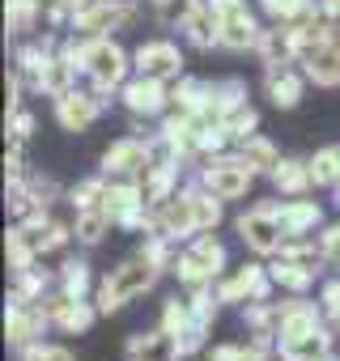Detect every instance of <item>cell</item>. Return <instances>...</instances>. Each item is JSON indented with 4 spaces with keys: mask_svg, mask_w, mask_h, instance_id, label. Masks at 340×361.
<instances>
[{
    "mask_svg": "<svg viewBox=\"0 0 340 361\" xmlns=\"http://www.w3.org/2000/svg\"><path fill=\"white\" fill-rule=\"evenodd\" d=\"M221 128H226V132H234V136H238V132H251V128H255V111L238 102V106H230V111L221 115Z\"/></svg>",
    "mask_w": 340,
    "mask_h": 361,
    "instance_id": "obj_31",
    "label": "cell"
},
{
    "mask_svg": "<svg viewBox=\"0 0 340 361\" xmlns=\"http://www.w3.org/2000/svg\"><path fill=\"white\" fill-rule=\"evenodd\" d=\"M107 221H111V213H107V209H90V213L77 221V238H81V243H98V238H102V230H107Z\"/></svg>",
    "mask_w": 340,
    "mask_h": 361,
    "instance_id": "obj_29",
    "label": "cell"
},
{
    "mask_svg": "<svg viewBox=\"0 0 340 361\" xmlns=\"http://www.w3.org/2000/svg\"><path fill=\"white\" fill-rule=\"evenodd\" d=\"M140 204H145V196L136 188H111V192H102V209L111 213V221H123L128 226Z\"/></svg>",
    "mask_w": 340,
    "mask_h": 361,
    "instance_id": "obj_12",
    "label": "cell"
},
{
    "mask_svg": "<svg viewBox=\"0 0 340 361\" xmlns=\"http://www.w3.org/2000/svg\"><path fill=\"white\" fill-rule=\"evenodd\" d=\"M13 128H18V136H30L35 119H30V115H13Z\"/></svg>",
    "mask_w": 340,
    "mask_h": 361,
    "instance_id": "obj_42",
    "label": "cell"
},
{
    "mask_svg": "<svg viewBox=\"0 0 340 361\" xmlns=\"http://www.w3.org/2000/svg\"><path fill=\"white\" fill-rule=\"evenodd\" d=\"M56 115H60V123L68 128V132H85L90 123H94V115H98V98H90V94H60V102H56Z\"/></svg>",
    "mask_w": 340,
    "mask_h": 361,
    "instance_id": "obj_7",
    "label": "cell"
},
{
    "mask_svg": "<svg viewBox=\"0 0 340 361\" xmlns=\"http://www.w3.org/2000/svg\"><path fill=\"white\" fill-rule=\"evenodd\" d=\"M268 94H272L277 106H298V98H302V81H298L293 73H272Z\"/></svg>",
    "mask_w": 340,
    "mask_h": 361,
    "instance_id": "obj_23",
    "label": "cell"
},
{
    "mask_svg": "<svg viewBox=\"0 0 340 361\" xmlns=\"http://www.w3.org/2000/svg\"><path fill=\"white\" fill-rule=\"evenodd\" d=\"M272 213H277V221H281L285 234H302V230H310V226L319 221V209H315V204H281V209H272Z\"/></svg>",
    "mask_w": 340,
    "mask_h": 361,
    "instance_id": "obj_18",
    "label": "cell"
},
{
    "mask_svg": "<svg viewBox=\"0 0 340 361\" xmlns=\"http://www.w3.org/2000/svg\"><path fill=\"white\" fill-rule=\"evenodd\" d=\"M107 174H136V170H149V149L140 140H119L115 149H107L102 157Z\"/></svg>",
    "mask_w": 340,
    "mask_h": 361,
    "instance_id": "obj_8",
    "label": "cell"
},
{
    "mask_svg": "<svg viewBox=\"0 0 340 361\" xmlns=\"http://www.w3.org/2000/svg\"><path fill=\"white\" fill-rule=\"evenodd\" d=\"M73 60H47L43 64V77H39V90H47V94H68V77H73Z\"/></svg>",
    "mask_w": 340,
    "mask_h": 361,
    "instance_id": "obj_22",
    "label": "cell"
},
{
    "mask_svg": "<svg viewBox=\"0 0 340 361\" xmlns=\"http://www.w3.org/2000/svg\"><path fill=\"white\" fill-rule=\"evenodd\" d=\"M302 331H315V310L310 306H289L281 314V336H302Z\"/></svg>",
    "mask_w": 340,
    "mask_h": 361,
    "instance_id": "obj_26",
    "label": "cell"
},
{
    "mask_svg": "<svg viewBox=\"0 0 340 361\" xmlns=\"http://www.w3.org/2000/svg\"><path fill=\"white\" fill-rule=\"evenodd\" d=\"M153 276H157V264H149L145 255L136 259V264H123L102 289H98V306L102 310H119L128 298H136V293H145L149 285H153Z\"/></svg>",
    "mask_w": 340,
    "mask_h": 361,
    "instance_id": "obj_1",
    "label": "cell"
},
{
    "mask_svg": "<svg viewBox=\"0 0 340 361\" xmlns=\"http://www.w3.org/2000/svg\"><path fill=\"white\" fill-rule=\"evenodd\" d=\"M213 361H243V348L226 344V348H217V353H213Z\"/></svg>",
    "mask_w": 340,
    "mask_h": 361,
    "instance_id": "obj_41",
    "label": "cell"
},
{
    "mask_svg": "<svg viewBox=\"0 0 340 361\" xmlns=\"http://www.w3.org/2000/svg\"><path fill=\"white\" fill-rule=\"evenodd\" d=\"M39 331H43V314H39V310H30V306L9 310V340H13V344H26V340L39 336Z\"/></svg>",
    "mask_w": 340,
    "mask_h": 361,
    "instance_id": "obj_20",
    "label": "cell"
},
{
    "mask_svg": "<svg viewBox=\"0 0 340 361\" xmlns=\"http://www.w3.org/2000/svg\"><path fill=\"white\" fill-rule=\"evenodd\" d=\"M221 43H226V47H251V43H255V22L247 18V9L221 18Z\"/></svg>",
    "mask_w": 340,
    "mask_h": 361,
    "instance_id": "obj_17",
    "label": "cell"
},
{
    "mask_svg": "<svg viewBox=\"0 0 340 361\" xmlns=\"http://www.w3.org/2000/svg\"><path fill=\"white\" fill-rule=\"evenodd\" d=\"M26 361H73V353H68V348L39 344V348H30V353H26Z\"/></svg>",
    "mask_w": 340,
    "mask_h": 361,
    "instance_id": "obj_36",
    "label": "cell"
},
{
    "mask_svg": "<svg viewBox=\"0 0 340 361\" xmlns=\"http://www.w3.org/2000/svg\"><path fill=\"white\" fill-rule=\"evenodd\" d=\"M243 161L251 166V170H277L281 161H277V149L268 145V140H260V136H251L247 145H243Z\"/></svg>",
    "mask_w": 340,
    "mask_h": 361,
    "instance_id": "obj_24",
    "label": "cell"
},
{
    "mask_svg": "<svg viewBox=\"0 0 340 361\" xmlns=\"http://www.w3.org/2000/svg\"><path fill=\"white\" fill-rule=\"evenodd\" d=\"M162 226H166V234H192V230H200V226H196L192 196H188V200H175V204H166V213H162Z\"/></svg>",
    "mask_w": 340,
    "mask_h": 361,
    "instance_id": "obj_19",
    "label": "cell"
},
{
    "mask_svg": "<svg viewBox=\"0 0 340 361\" xmlns=\"http://www.w3.org/2000/svg\"><path fill=\"white\" fill-rule=\"evenodd\" d=\"M260 51H264V64H285L298 51V30H268L260 39Z\"/></svg>",
    "mask_w": 340,
    "mask_h": 361,
    "instance_id": "obj_15",
    "label": "cell"
},
{
    "mask_svg": "<svg viewBox=\"0 0 340 361\" xmlns=\"http://www.w3.org/2000/svg\"><path fill=\"white\" fill-rule=\"evenodd\" d=\"M5 13H9V30H18V35H22V30H30V26H35L39 5H35V0H9V9H5Z\"/></svg>",
    "mask_w": 340,
    "mask_h": 361,
    "instance_id": "obj_30",
    "label": "cell"
},
{
    "mask_svg": "<svg viewBox=\"0 0 340 361\" xmlns=\"http://www.w3.org/2000/svg\"><path fill=\"white\" fill-rule=\"evenodd\" d=\"M188 30H192V43H200V47H213L221 39V22H217L213 9H196L188 18Z\"/></svg>",
    "mask_w": 340,
    "mask_h": 361,
    "instance_id": "obj_21",
    "label": "cell"
},
{
    "mask_svg": "<svg viewBox=\"0 0 340 361\" xmlns=\"http://www.w3.org/2000/svg\"><path fill=\"white\" fill-rule=\"evenodd\" d=\"M128 106L132 111H140V115H153V111H162V102H166V94H162V85L157 81H149V77H140L136 85H128Z\"/></svg>",
    "mask_w": 340,
    "mask_h": 361,
    "instance_id": "obj_16",
    "label": "cell"
},
{
    "mask_svg": "<svg viewBox=\"0 0 340 361\" xmlns=\"http://www.w3.org/2000/svg\"><path fill=\"white\" fill-rule=\"evenodd\" d=\"M272 178H277V188H281V192H302V188H306V178H310V170H302L298 161H281V166L272 170Z\"/></svg>",
    "mask_w": 340,
    "mask_h": 361,
    "instance_id": "obj_27",
    "label": "cell"
},
{
    "mask_svg": "<svg viewBox=\"0 0 340 361\" xmlns=\"http://www.w3.org/2000/svg\"><path fill=\"white\" fill-rule=\"evenodd\" d=\"M264 9H268L272 18H298V13L306 9V0H264Z\"/></svg>",
    "mask_w": 340,
    "mask_h": 361,
    "instance_id": "obj_35",
    "label": "cell"
},
{
    "mask_svg": "<svg viewBox=\"0 0 340 361\" xmlns=\"http://www.w3.org/2000/svg\"><path fill=\"white\" fill-rule=\"evenodd\" d=\"M94 196H102V183H81V188L73 192L77 204H94Z\"/></svg>",
    "mask_w": 340,
    "mask_h": 361,
    "instance_id": "obj_38",
    "label": "cell"
},
{
    "mask_svg": "<svg viewBox=\"0 0 340 361\" xmlns=\"http://www.w3.org/2000/svg\"><path fill=\"white\" fill-rule=\"evenodd\" d=\"M238 234H243L255 251H277V247H281V221H277L272 209H255V213H247V217L238 221Z\"/></svg>",
    "mask_w": 340,
    "mask_h": 361,
    "instance_id": "obj_6",
    "label": "cell"
},
{
    "mask_svg": "<svg viewBox=\"0 0 340 361\" xmlns=\"http://www.w3.org/2000/svg\"><path fill=\"white\" fill-rule=\"evenodd\" d=\"M51 319H56L64 331H85L90 319H94V310H90L81 298H60V302H51Z\"/></svg>",
    "mask_w": 340,
    "mask_h": 361,
    "instance_id": "obj_14",
    "label": "cell"
},
{
    "mask_svg": "<svg viewBox=\"0 0 340 361\" xmlns=\"http://www.w3.org/2000/svg\"><path fill=\"white\" fill-rule=\"evenodd\" d=\"M209 9H213L217 22H221V18H230V13H243L247 5H243V0H209Z\"/></svg>",
    "mask_w": 340,
    "mask_h": 361,
    "instance_id": "obj_37",
    "label": "cell"
},
{
    "mask_svg": "<svg viewBox=\"0 0 340 361\" xmlns=\"http://www.w3.org/2000/svg\"><path fill=\"white\" fill-rule=\"evenodd\" d=\"M327 353V336L315 327V331H302V336H281V357L285 361H319Z\"/></svg>",
    "mask_w": 340,
    "mask_h": 361,
    "instance_id": "obj_10",
    "label": "cell"
},
{
    "mask_svg": "<svg viewBox=\"0 0 340 361\" xmlns=\"http://www.w3.org/2000/svg\"><path fill=\"white\" fill-rule=\"evenodd\" d=\"M323 255L340 259V226H336V230H327V238H323Z\"/></svg>",
    "mask_w": 340,
    "mask_h": 361,
    "instance_id": "obj_39",
    "label": "cell"
},
{
    "mask_svg": "<svg viewBox=\"0 0 340 361\" xmlns=\"http://www.w3.org/2000/svg\"><path fill=\"white\" fill-rule=\"evenodd\" d=\"M272 276L281 281V285H289V289H306L310 281H315V268H302V259H281L277 268H272Z\"/></svg>",
    "mask_w": 340,
    "mask_h": 361,
    "instance_id": "obj_25",
    "label": "cell"
},
{
    "mask_svg": "<svg viewBox=\"0 0 340 361\" xmlns=\"http://www.w3.org/2000/svg\"><path fill=\"white\" fill-rule=\"evenodd\" d=\"M243 298H264V272L260 268H238L234 281L221 285V302H243Z\"/></svg>",
    "mask_w": 340,
    "mask_h": 361,
    "instance_id": "obj_13",
    "label": "cell"
},
{
    "mask_svg": "<svg viewBox=\"0 0 340 361\" xmlns=\"http://www.w3.org/2000/svg\"><path fill=\"white\" fill-rule=\"evenodd\" d=\"M310 178H315V183H332V178H340V149H323L310 161Z\"/></svg>",
    "mask_w": 340,
    "mask_h": 361,
    "instance_id": "obj_28",
    "label": "cell"
},
{
    "mask_svg": "<svg viewBox=\"0 0 340 361\" xmlns=\"http://www.w3.org/2000/svg\"><path fill=\"white\" fill-rule=\"evenodd\" d=\"M323 302H327L332 314H340V285H327V289H323Z\"/></svg>",
    "mask_w": 340,
    "mask_h": 361,
    "instance_id": "obj_40",
    "label": "cell"
},
{
    "mask_svg": "<svg viewBox=\"0 0 340 361\" xmlns=\"http://www.w3.org/2000/svg\"><path fill=\"white\" fill-rule=\"evenodd\" d=\"M85 68L94 73V81H98V90H111V85H119L123 81V51L115 47V43H90L85 47Z\"/></svg>",
    "mask_w": 340,
    "mask_h": 361,
    "instance_id": "obj_3",
    "label": "cell"
},
{
    "mask_svg": "<svg viewBox=\"0 0 340 361\" xmlns=\"http://www.w3.org/2000/svg\"><path fill=\"white\" fill-rule=\"evenodd\" d=\"M192 209H196V226H200V230L217 226V217H221L217 200H209V196H192Z\"/></svg>",
    "mask_w": 340,
    "mask_h": 361,
    "instance_id": "obj_32",
    "label": "cell"
},
{
    "mask_svg": "<svg viewBox=\"0 0 340 361\" xmlns=\"http://www.w3.org/2000/svg\"><path fill=\"white\" fill-rule=\"evenodd\" d=\"M85 285H90L85 264H68V272H64V293H68V298H81V293H85Z\"/></svg>",
    "mask_w": 340,
    "mask_h": 361,
    "instance_id": "obj_33",
    "label": "cell"
},
{
    "mask_svg": "<svg viewBox=\"0 0 340 361\" xmlns=\"http://www.w3.org/2000/svg\"><path fill=\"white\" fill-rule=\"evenodd\" d=\"M136 361H170V357H179V340L170 336V331H157V336H136L132 348H128Z\"/></svg>",
    "mask_w": 340,
    "mask_h": 361,
    "instance_id": "obj_11",
    "label": "cell"
},
{
    "mask_svg": "<svg viewBox=\"0 0 340 361\" xmlns=\"http://www.w3.org/2000/svg\"><path fill=\"white\" fill-rule=\"evenodd\" d=\"M251 166L238 157V161H217L209 174H205V188L213 192V196H221V200H234V196H243L247 188H251Z\"/></svg>",
    "mask_w": 340,
    "mask_h": 361,
    "instance_id": "obj_2",
    "label": "cell"
},
{
    "mask_svg": "<svg viewBox=\"0 0 340 361\" xmlns=\"http://www.w3.org/2000/svg\"><path fill=\"white\" fill-rule=\"evenodd\" d=\"M179 51L170 47V43H145L140 51H136V68H140V77H149V81H166V77H179Z\"/></svg>",
    "mask_w": 340,
    "mask_h": 361,
    "instance_id": "obj_5",
    "label": "cell"
},
{
    "mask_svg": "<svg viewBox=\"0 0 340 361\" xmlns=\"http://www.w3.org/2000/svg\"><path fill=\"white\" fill-rule=\"evenodd\" d=\"M221 247L213 243V238H200L183 259H179V276L188 281V285H200V281H209V276H217V268H221Z\"/></svg>",
    "mask_w": 340,
    "mask_h": 361,
    "instance_id": "obj_4",
    "label": "cell"
},
{
    "mask_svg": "<svg viewBox=\"0 0 340 361\" xmlns=\"http://www.w3.org/2000/svg\"><path fill=\"white\" fill-rule=\"evenodd\" d=\"M192 13H196V0H162V18H166V22H175V18L188 22Z\"/></svg>",
    "mask_w": 340,
    "mask_h": 361,
    "instance_id": "obj_34",
    "label": "cell"
},
{
    "mask_svg": "<svg viewBox=\"0 0 340 361\" xmlns=\"http://www.w3.org/2000/svg\"><path fill=\"white\" fill-rule=\"evenodd\" d=\"M128 18H132V13H128L123 5H111V0H102V5H90V9L77 13V30H85V35H102V30L128 22Z\"/></svg>",
    "mask_w": 340,
    "mask_h": 361,
    "instance_id": "obj_9",
    "label": "cell"
}]
</instances>
